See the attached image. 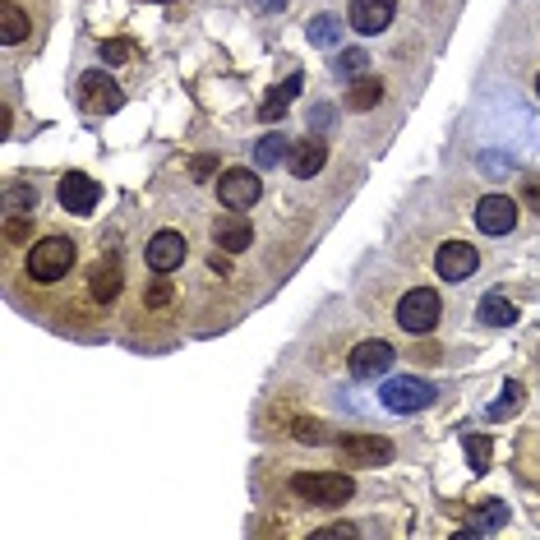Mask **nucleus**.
<instances>
[{
    "mask_svg": "<svg viewBox=\"0 0 540 540\" xmlns=\"http://www.w3.org/2000/svg\"><path fill=\"white\" fill-rule=\"evenodd\" d=\"M291 494L314 508H337L356 494V480L342 471H300V476H291Z\"/></svg>",
    "mask_w": 540,
    "mask_h": 540,
    "instance_id": "obj_1",
    "label": "nucleus"
},
{
    "mask_svg": "<svg viewBox=\"0 0 540 540\" xmlns=\"http://www.w3.org/2000/svg\"><path fill=\"white\" fill-rule=\"evenodd\" d=\"M74 259H79V250H74V240L65 236H42L37 245H28V277L33 282H60V277H70Z\"/></svg>",
    "mask_w": 540,
    "mask_h": 540,
    "instance_id": "obj_2",
    "label": "nucleus"
},
{
    "mask_svg": "<svg viewBox=\"0 0 540 540\" xmlns=\"http://www.w3.org/2000/svg\"><path fill=\"white\" fill-rule=\"evenodd\" d=\"M439 319H444V300H439V291L416 287V291H407V296L397 300V324L407 328V333L425 337V333L439 328Z\"/></svg>",
    "mask_w": 540,
    "mask_h": 540,
    "instance_id": "obj_3",
    "label": "nucleus"
},
{
    "mask_svg": "<svg viewBox=\"0 0 540 540\" xmlns=\"http://www.w3.org/2000/svg\"><path fill=\"white\" fill-rule=\"evenodd\" d=\"M259 194H264V180L254 176L250 167H231V171L217 176V199H222L227 208H236V213L259 204Z\"/></svg>",
    "mask_w": 540,
    "mask_h": 540,
    "instance_id": "obj_4",
    "label": "nucleus"
},
{
    "mask_svg": "<svg viewBox=\"0 0 540 540\" xmlns=\"http://www.w3.org/2000/svg\"><path fill=\"white\" fill-rule=\"evenodd\" d=\"M79 102H84L88 116H111V111H120L125 93L107 79V70H88L84 79H79Z\"/></svg>",
    "mask_w": 540,
    "mask_h": 540,
    "instance_id": "obj_5",
    "label": "nucleus"
},
{
    "mask_svg": "<svg viewBox=\"0 0 540 540\" xmlns=\"http://www.w3.org/2000/svg\"><path fill=\"white\" fill-rule=\"evenodd\" d=\"M56 199H60V208H65V213L84 217V213H93V208H97V199H102V185H97L93 176H84V171H70V176H60Z\"/></svg>",
    "mask_w": 540,
    "mask_h": 540,
    "instance_id": "obj_6",
    "label": "nucleus"
},
{
    "mask_svg": "<svg viewBox=\"0 0 540 540\" xmlns=\"http://www.w3.org/2000/svg\"><path fill=\"white\" fill-rule=\"evenodd\" d=\"M384 407L397 411V416H411V411H425L434 402V388L425 384V379H393V384H384Z\"/></svg>",
    "mask_w": 540,
    "mask_h": 540,
    "instance_id": "obj_7",
    "label": "nucleus"
},
{
    "mask_svg": "<svg viewBox=\"0 0 540 540\" xmlns=\"http://www.w3.org/2000/svg\"><path fill=\"white\" fill-rule=\"evenodd\" d=\"M476 268H480V254L467 240H448V245H439V254H434V273L444 277V282H462V277H471Z\"/></svg>",
    "mask_w": 540,
    "mask_h": 540,
    "instance_id": "obj_8",
    "label": "nucleus"
},
{
    "mask_svg": "<svg viewBox=\"0 0 540 540\" xmlns=\"http://www.w3.org/2000/svg\"><path fill=\"white\" fill-rule=\"evenodd\" d=\"M476 227L485 231V236H508V231L517 227V204L508 194H485L476 204Z\"/></svg>",
    "mask_w": 540,
    "mask_h": 540,
    "instance_id": "obj_9",
    "label": "nucleus"
},
{
    "mask_svg": "<svg viewBox=\"0 0 540 540\" xmlns=\"http://www.w3.org/2000/svg\"><path fill=\"white\" fill-rule=\"evenodd\" d=\"M337 448H342V457L365 462V467H379V462H393L397 457V448L388 444V439H379V434H342Z\"/></svg>",
    "mask_w": 540,
    "mask_h": 540,
    "instance_id": "obj_10",
    "label": "nucleus"
},
{
    "mask_svg": "<svg viewBox=\"0 0 540 540\" xmlns=\"http://www.w3.org/2000/svg\"><path fill=\"white\" fill-rule=\"evenodd\" d=\"M393 360H397V351L388 342H379V337H370V342H360L351 351V374L356 379H379V374L393 370Z\"/></svg>",
    "mask_w": 540,
    "mask_h": 540,
    "instance_id": "obj_11",
    "label": "nucleus"
},
{
    "mask_svg": "<svg viewBox=\"0 0 540 540\" xmlns=\"http://www.w3.org/2000/svg\"><path fill=\"white\" fill-rule=\"evenodd\" d=\"M393 14H397V0H351L347 19L360 37H374V33H384V28L393 24Z\"/></svg>",
    "mask_w": 540,
    "mask_h": 540,
    "instance_id": "obj_12",
    "label": "nucleus"
},
{
    "mask_svg": "<svg viewBox=\"0 0 540 540\" xmlns=\"http://www.w3.org/2000/svg\"><path fill=\"white\" fill-rule=\"evenodd\" d=\"M185 254H190V245H185L180 231H157V236L148 240V268H153V273H176V268L185 264Z\"/></svg>",
    "mask_w": 540,
    "mask_h": 540,
    "instance_id": "obj_13",
    "label": "nucleus"
},
{
    "mask_svg": "<svg viewBox=\"0 0 540 540\" xmlns=\"http://www.w3.org/2000/svg\"><path fill=\"white\" fill-rule=\"evenodd\" d=\"M213 245H217V250H227V254L250 250V245H254V227L245 222V213L231 208V213L217 217V222H213Z\"/></svg>",
    "mask_w": 540,
    "mask_h": 540,
    "instance_id": "obj_14",
    "label": "nucleus"
},
{
    "mask_svg": "<svg viewBox=\"0 0 540 540\" xmlns=\"http://www.w3.org/2000/svg\"><path fill=\"white\" fill-rule=\"evenodd\" d=\"M287 167H291V176L296 180H310V176H319V171L328 167V144L324 139H296L291 144V153H287Z\"/></svg>",
    "mask_w": 540,
    "mask_h": 540,
    "instance_id": "obj_15",
    "label": "nucleus"
},
{
    "mask_svg": "<svg viewBox=\"0 0 540 540\" xmlns=\"http://www.w3.org/2000/svg\"><path fill=\"white\" fill-rule=\"evenodd\" d=\"M300 84H305V79H300V74H291V79H282V84L268 88L264 107H259V120H282V116H287V107L300 97Z\"/></svg>",
    "mask_w": 540,
    "mask_h": 540,
    "instance_id": "obj_16",
    "label": "nucleus"
},
{
    "mask_svg": "<svg viewBox=\"0 0 540 540\" xmlns=\"http://www.w3.org/2000/svg\"><path fill=\"white\" fill-rule=\"evenodd\" d=\"M88 291H93V300L111 305V300L120 296V259H102V264L88 273Z\"/></svg>",
    "mask_w": 540,
    "mask_h": 540,
    "instance_id": "obj_17",
    "label": "nucleus"
},
{
    "mask_svg": "<svg viewBox=\"0 0 540 540\" xmlns=\"http://www.w3.org/2000/svg\"><path fill=\"white\" fill-rule=\"evenodd\" d=\"M480 324H490V328H513V324H517L513 300L499 296V291H490V296L480 300Z\"/></svg>",
    "mask_w": 540,
    "mask_h": 540,
    "instance_id": "obj_18",
    "label": "nucleus"
},
{
    "mask_svg": "<svg viewBox=\"0 0 540 540\" xmlns=\"http://www.w3.org/2000/svg\"><path fill=\"white\" fill-rule=\"evenodd\" d=\"M28 14L19 10V5H14V0H5V5H0V37H5V42H10V47H19V42H24L28 37Z\"/></svg>",
    "mask_w": 540,
    "mask_h": 540,
    "instance_id": "obj_19",
    "label": "nucleus"
},
{
    "mask_svg": "<svg viewBox=\"0 0 540 540\" xmlns=\"http://www.w3.org/2000/svg\"><path fill=\"white\" fill-rule=\"evenodd\" d=\"M384 102V79H356V84L347 88V107L351 111H370Z\"/></svg>",
    "mask_w": 540,
    "mask_h": 540,
    "instance_id": "obj_20",
    "label": "nucleus"
},
{
    "mask_svg": "<svg viewBox=\"0 0 540 540\" xmlns=\"http://www.w3.org/2000/svg\"><path fill=\"white\" fill-rule=\"evenodd\" d=\"M287 153H291V139H282V134H264L259 148H254V167H259V171L277 167V162H287Z\"/></svg>",
    "mask_w": 540,
    "mask_h": 540,
    "instance_id": "obj_21",
    "label": "nucleus"
},
{
    "mask_svg": "<svg viewBox=\"0 0 540 540\" xmlns=\"http://www.w3.org/2000/svg\"><path fill=\"white\" fill-rule=\"evenodd\" d=\"M337 33H342V28H337L333 14H314V19H310V42H314V47H333Z\"/></svg>",
    "mask_w": 540,
    "mask_h": 540,
    "instance_id": "obj_22",
    "label": "nucleus"
},
{
    "mask_svg": "<svg viewBox=\"0 0 540 540\" xmlns=\"http://www.w3.org/2000/svg\"><path fill=\"white\" fill-rule=\"evenodd\" d=\"M33 208H37L33 185H10V190H5V213H33Z\"/></svg>",
    "mask_w": 540,
    "mask_h": 540,
    "instance_id": "obj_23",
    "label": "nucleus"
},
{
    "mask_svg": "<svg viewBox=\"0 0 540 540\" xmlns=\"http://www.w3.org/2000/svg\"><path fill=\"white\" fill-rule=\"evenodd\" d=\"M139 56V47H134L130 37H111V42H102V60L107 65H125V60Z\"/></svg>",
    "mask_w": 540,
    "mask_h": 540,
    "instance_id": "obj_24",
    "label": "nucleus"
},
{
    "mask_svg": "<svg viewBox=\"0 0 540 540\" xmlns=\"http://www.w3.org/2000/svg\"><path fill=\"white\" fill-rule=\"evenodd\" d=\"M5 240H10V245L33 240V213H10L5 217Z\"/></svg>",
    "mask_w": 540,
    "mask_h": 540,
    "instance_id": "obj_25",
    "label": "nucleus"
},
{
    "mask_svg": "<svg viewBox=\"0 0 540 540\" xmlns=\"http://www.w3.org/2000/svg\"><path fill=\"white\" fill-rule=\"evenodd\" d=\"M462 444H467L471 467H476V471H485V467H490V439H485V434H476V430H471L467 439H462Z\"/></svg>",
    "mask_w": 540,
    "mask_h": 540,
    "instance_id": "obj_26",
    "label": "nucleus"
},
{
    "mask_svg": "<svg viewBox=\"0 0 540 540\" xmlns=\"http://www.w3.org/2000/svg\"><path fill=\"white\" fill-rule=\"evenodd\" d=\"M365 65H370V60H365V51H342L333 70L342 74V79H360V74H365Z\"/></svg>",
    "mask_w": 540,
    "mask_h": 540,
    "instance_id": "obj_27",
    "label": "nucleus"
},
{
    "mask_svg": "<svg viewBox=\"0 0 540 540\" xmlns=\"http://www.w3.org/2000/svg\"><path fill=\"white\" fill-rule=\"evenodd\" d=\"M291 434H296L300 444H324L328 430L319 425V420H291Z\"/></svg>",
    "mask_w": 540,
    "mask_h": 540,
    "instance_id": "obj_28",
    "label": "nucleus"
},
{
    "mask_svg": "<svg viewBox=\"0 0 540 540\" xmlns=\"http://www.w3.org/2000/svg\"><path fill=\"white\" fill-rule=\"evenodd\" d=\"M522 397H527V393H522V384H504V402H494V407H490V416H494V420H504L508 411H517V407H522Z\"/></svg>",
    "mask_w": 540,
    "mask_h": 540,
    "instance_id": "obj_29",
    "label": "nucleus"
},
{
    "mask_svg": "<svg viewBox=\"0 0 540 540\" xmlns=\"http://www.w3.org/2000/svg\"><path fill=\"white\" fill-rule=\"evenodd\" d=\"M522 199H527L531 213H540V176H531L527 185H522Z\"/></svg>",
    "mask_w": 540,
    "mask_h": 540,
    "instance_id": "obj_30",
    "label": "nucleus"
},
{
    "mask_svg": "<svg viewBox=\"0 0 540 540\" xmlns=\"http://www.w3.org/2000/svg\"><path fill=\"white\" fill-rule=\"evenodd\" d=\"M148 305H153V310L171 305V287H167V282H153V291H148Z\"/></svg>",
    "mask_w": 540,
    "mask_h": 540,
    "instance_id": "obj_31",
    "label": "nucleus"
},
{
    "mask_svg": "<svg viewBox=\"0 0 540 540\" xmlns=\"http://www.w3.org/2000/svg\"><path fill=\"white\" fill-rule=\"evenodd\" d=\"M190 171H194V180H208V171H217V157H194Z\"/></svg>",
    "mask_w": 540,
    "mask_h": 540,
    "instance_id": "obj_32",
    "label": "nucleus"
},
{
    "mask_svg": "<svg viewBox=\"0 0 540 540\" xmlns=\"http://www.w3.org/2000/svg\"><path fill=\"white\" fill-rule=\"evenodd\" d=\"M319 536H360V527H351V522H337V527L319 531Z\"/></svg>",
    "mask_w": 540,
    "mask_h": 540,
    "instance_id": "obj_33",
    "label": "nucleus"
},
{
    "mask_svg": "<svg viewBox=\"0 0 540 540\" xmlns=\"http://www.w3.org/2000/svg\"><path fill=\"white\" fill-rule=\"evenodd\" d=\"M310 120H314V130H319V125H333V111H324V107H319Z\"/></svg>",
    "mask_w": 540,
    "mask_h": 540,
    "instance_id": "obj_34",
    "label": "nucleus"
},
{
    "mask_svg": "<svg viewBox=\"0 0 540 540\" xmlns=\"http://www.w3.org/2000/svg\"><path fill=\"white\" fill-rule=\"evenodd\" d=\"M287 0H254V10H282Z\"/></svg>",
    "mask_w": 540,
    "mask_h": 540,
    "instance_id": "obj_35",
    "label": "nucleus"
},
{
    "mask_svg": "<svg viewBox=\"0 0 540 540\" xmlns=\"http://www.w3.org/2000/svg\"><path fill=\"white\" fill-rule=\"evenodd\" d=\"M536 97H540V74H536Z\"/></svg>",
    "mask_w": 540,
    "mask_h": 540,
    "instance_id": "obj_36",
    "label": "nucleus"
}]
</instances>
